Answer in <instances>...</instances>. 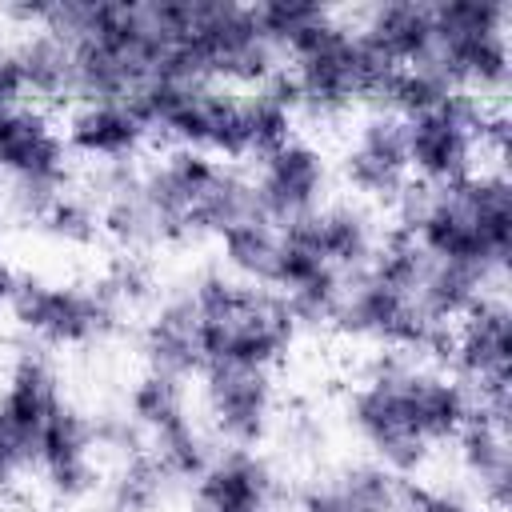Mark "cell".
I'll use <instances>...</instances> for the list:
<instances>
[{
  "label": "cell",
  "instance_id": "obj_1",
  "mask_svg": "<svg viewBox=\"0 0 512 512\" xmlns=\"http://www.w3.org/2000/svg\"><path fill=\"white\" fill-rule=\"evenodd\" d=\"M392 208L396 228L408 232L428 260L476 264L496 280L504 276L512 248V184L500 168H476L448 188L408 184Z\"/></svg>",
  "mask_w": 512,
  "mask_h": 512
},
{
  "label": "cell",
  "instance_id": "obj_2",
  "mask_svg": "<svg viewBox=\"0 0 512 512\" xmlns=\"http://www.w3.org/2000/svg\"><path fill=\"white\" fill-rule=\"evenodd\" d=\"M188 300L200 320V356L204 368L232 364V368H264L272 372L292 340L296 320L284 308V300L268 288H256L248 280H236L224 268H208L196 280H188Z\"/></svg>",
  "mask_w": 512,
  "mask_h": 512
},
{
  "label": "cell",
  "instance_id": "obj_3",
  "mask_svg": "<svg viewBox=\"0 0 512 512\" xmlns=\"http://www.w3.org/2000/svg\"><path fill=\"white\" fill-rule=\"evenodd\" d=\"M140 192L156 216L160 244L220 236L236 220L256 216L248 176L196 148H168L156 164L140 168Z\"/></svg>",
  "mask_w": 512,
  "mask_h": 512
},
{
  "label": "cell",
  "instance_id": "obj_4",
  "mask_svg": "<svg viewBox=\"0 0 512 512\" xmlns=\"http://www.w3.org/2000/svg\"><path fill=\"white\" fill-rule=\"evenodd\" d=\"M424 364L428 360H416L408 352L380 348L364 364L344 408L348 428L368 448V460L384 464L404 480H412L432 460V444L420 432V408H416Z\"/></svg>",
  "mask_w": 512,
  "mask_h": 512
},
{
  "label": "cell",
  "instance_id": "obj_5",
  "mask_svg": "<svg viewBox=\"0 0 512 512\" xmlns=\"http://www.w3.org/2000/svg\"><path fill=\"white\" fill-rule=\"evenodd\" d=\"M288 72L300 92V112L312 120H340L356 104H372L392 76V64L380 60L356 28L340 24L336 16L320 20L308 36L288 48Z\"/></svg>",
  "mask_w": 512,
  "mask_h": 512
},
{
  "label": "cell",
  "instance_id": "obj_6",
  "mask_svg": "<svg viewBox=\"0 0 512 512\" xmlns=\"http://www.w3.org/2000/svg\"><path fill=\"white\" fill-rule=\"evenodd\" d=\"M432 24V64L448 76V84L484 104L504 96L512 72V8L504 0H436Z\"/></svg>",
  "mask_w": 512,
  "mask_h": 512
},
{
  "label": "cell",
  "instance_id": "obj_7",
  "mask_svg": "<svg viewBox=\"0 0 512 512\" xmlns=\"http://www.w3.org/2000/svg\"><path fill=\"white\" fill-rule=\"evenodd\" d=\"M20 332H28L40 348H84L116 332L124 308L104 292V284L76 280H44L20 276L16 296L8 304Z\"/></svg>",
  "mask_w": 512,
  "mask_h": 512
},
{
  "label": "cell",
  "instance_id": "obj_8",
  "mask_svg": "<svg viewBox=\"0 0 512 512\" xmlns=\"http://www.w3.org/2000/svg\"><path fill=\"white\" fill-rule=\"evenodd\" d=\"M68 156L64 128L48 108L16 104L0 116V176L20 216L40 220V212L68 192Z\"/></svg>",
  "mask_w": 512,
  "mask_h": 512
},
{
  "label": "cell",
  "instance_id": "obj_9",
  "mask_svg": "<svg viewBox=\"0 0 512 512\" xmlns=\"http://www.w3.org/2000/svg\"><path fill=\"white\" fill-rule=\"evenodd\" d=\"M484 116L488 104L468 92H448L436 108L404 120L408 172L420 188H448L484 168Z\"/></svg>",
  "mask_w": 512,
  "mask_h": 512
},
{
  "label": "cell",
  "instance_id": "obj_10",
  "mask_svg": "<svg viewBox=\"0 0 512 512\" xmlns=\"http://www.w3.org/2000/svg\"><path fill=\"white\" fill-rule=\"evenodd\" d=\"M64 404L60 376L40 348H24L0 388V488L36 472V440Z\"/></svg>",
  "mask_w": 512,
  "mask_h": 512
},
{
  "label": "cell",
  "instance_id": "obj_11",
  "mask_svg": "<svg viewBox=\"0 0 512 512\" xmlns=\"http://www.w3.org/2000/svg\"><path fill=\"white\" fill-rule=\"evenodd\" d=\"M448 360L456 376L476 392V408L492 420L508 424L512 388H508V360H512V332H508V304L500 292H488L468 316L452 324Z\"/></svg>",
  "mask_w": 512,
  "mask_h": 512
},
{
  "label": "cell",
  "instance_id": "obj_12",
  "mask_svg": "<svg viewBox=\"0 0 512 512\" xmlns=\"http://www.w3.org/2000/svg\"><path fill=\"white\" fill-rule=\"evenodd\" d=\"M208 428L224 448H260L276 424V380L264 368L212 364L200 372Z\"/></svg>",
  "mask_w": 512,
  "mask_h": 512
},
{
  "label": "cell",
  "instance_id": "obj_13",
  "mask_svg": "<svg viewBox=\"0 0 512 512\" xmlns=\"http://www.w3.org/2000/svg\"><path fill=\"white\" fill-rule=\"evenodd\" d=\"M248 184L256 216H264L276 228H288L328 200V160L312 140L292 136L284 148L256 160Z\"/></svg>",
  "mask_w": 512,
  "mask_h": 512
},
{
  "label": "cell",
  "instance_id": "obj_14",
  "mask_svg": "<svg viewBox=\"0 0 512 512\" xmlns=\"http://www.w3.org/2000/svg\"><path fill=\"white\" fill-rule=\"evenodd\" d=\"M344 180L348 188L368 200V204H396L404 196V188L412 184V172H408V144H404V120L392 116V112H380L372 108L348 148H344Z\"/></svg>",
  "mask_w": 512,
  "mask_h": 512
},
{
  "label": "cell",
  "instance_id": "obj_15",
  "mask_svg": "<svg viewBox=\"0 0 512 512\" xmlns=\"http://www.w3.org/2000/svg\"><path fill=\"white\" fill-rule=\"evenodd\" d=\"M36 472L48 496L60 504H80L100 488V452L92 420L72 404H60L36 440Z\"/></svg>",
  "mask_w": 512,
  "mask_h": 512
},
{
  "label": "cell",
  "instance_id": "obj_16",
  "mask_svg": "<svg viewBox=\"0 0 512 512\" xmlns=\"http://www.w3.org/2000/svg\"><path fill=\"white\" fill-rule=\"evenodd\" d=\"M192 512H280V476L256 448H220L192 480Z\"/></svg>",
  "mask_w": 512,
  "mask_h": 512
},
{
  "label": "cell",
  "instance_id": "obj_17",
  "mask_svg": "<svg viewBox=\"0 0 512 512\" xmlns=\"http://www.w3.org/2000/svg\"><path fill=\"white\" fill-rule=\"evenodd\" d=\"M284 232L296 244H304L320 264L340 272V276L360 272L372 260V252H376V244L384 236L376 216L356 200H324L316 212H308L304 220L288 224Z\"/></svg>",
  "mask_w": 512,
  "mask_h": 512
},
{
  "label": "cell",
  "instance_id": "obj_18",
  "mask_svg": "<svg viewBox=\"0 0 512 512\" xmlns=\"http://www.w3.org/2000/svg\"><path fill=\"white\" fill-rule=\"evenodd\" d=\"M64 144L72 156L92 160L96 168L104 164H132L152 132L136 116L132 104L120 100H76L64 116Z\"/></svg>",
  "mask_w": 512,
  "mask_h": 512
},
{
  "label": "cell",
  "instance_id": "obj_19",
  "mask_svg": "<svg viewBox=\"0 0 512 512\" xmlns=\"http://www.w3.org/2000/svg\"><path fill=\"white\" fill-rule=\"evenodd\" d=\"M456 464L480 492L488 512H508L512 496V448H508V424L484 416L480 408L472 420L456 432Z\"/></svg>",
  "mask_w": 512,
  "mask_h": 512
},
{
  "label": "cell",
  "instance_id": "obj_20",
  "mask_svg": "<svg viewBox=\"0 0 512 512\" xmlns=\"http://www.w3.org/2000/svg\"><path fill=\"white\" fill-rule=\"evenodd\" d=\"M356 32L392 68L424 64V60H432V48H436L432 4H424V0H384V4H372Z\"/></svg>",
  "mask_w": 512,
  "mask_h": 512
},
{
  "label": "cell",
  "instance_id": "obj_21",
  "mask_svg": "<svg viewBox=\"0 0 512 512\" xmlns=\"http://www.w3.org/2000/svg\"><path fill=\"white\" fill-rule=\"evenodd\" d=\"M140 348H144L148 372H164V376H176V380H188V376L204 372L200 320H196V308H192L184 288L164 296L160 308L148 316Z\"/></svg>",
  "mask_w": 512,
  "mask_h": 512
},
{
  "label": "cell",
  "instance_id": "obj_22",
  "mask_svg": "<svg viewBox=\"0 0 512 512\" xmlns=\"http://www.w3.org/2000/svg\"><path fill=\"white\" fill-rule=\"evenodd\" d=\"M496 288V276H488L476 264H456V260H428L424 280L416 288V304L428 320L452 328L460 316H468L488 292Z\"/></svg>",
  "mask_w": 512,
  "mask_h": 512
},
{
  "label": "cell",
  "instance_id": "obj_23",
  "mask_svg": "<svg viewBox=\"0 0 512 512\" xmlns=\"http://www.w3.org/2000/svg\"><path fill=\"white\" fill-rule=\"evenodd\" d=\"M16 64L24 72V88L36 100H76V60H72V44L48 28H32L16 48Z\"/></svg>",
  "mask_w": 512,
  "mask_h": 512
},
{
  "label": "cell",
  "instance_id": "obj_24",
  "mask_svg": "<svg viewBox=\"0 0 512 512\" xmlns=\"http://www.w3.org/2000/svg\"><path fill=\"white\" fill-rule=\"evenodd\" d=\"M216 244H220L224 272L272 292V276H276V260H280V244H284V232L276 224H268L264 216H248V220H236L232 228H224L216 236Z\"/></svg>",
  "mask_w": 512,
  "mask_h": 512
},
{
  "label": "cell",
  "instance_id": "obj_25",
  "mask_svg": "<svg viewBox=\"0 0 512 512\" xmlns=\"http://www.w3.org/2000/svg\"><path fill=\"white\" fill-rule=\"evenodd\" d=\"M128 420L148 436L164 432L168 424L192 416L188 412V380H176V376H164V372H144L132 392H128Z\"/></svg>",
  "mask_w": 512,
  "mask_h": 512
},
{
  "label": "cell",
  "instance_id": "obj_26",
  "mask_svg": "<svg viewBox=\"0 0 512 512\" xmlns=\"http://www.w3.org/2000/svg\"><path fill=\"white\" fill-rule=\"evenodd\" d=\"M448 92H456V88L448 84V76H444L432 60H424V64H404V68H392V76L384 80V92H380L376 108H380V112H392V116H400V120H412V116L436 108Z\"/></svg>",
  "mask_w": 512,
  "mask_h": 512
},
{
  "label": "cell",
  "instance_id": "obj_27",
  "mask_svg": "<svg viewBox=\"0 0 512 512\" xmlns=\"http://www.w3.org/2000/svg\"><path fill=\"white\" fill-rule=\"evenodd\" d=\"M168 488H172V480L164 476V468L148 452H136L116 464V472L104 488V500H108V512H156L164 504Z\"/></svg>",
  "mask_w": 512,
  "mask_h": 512
},
{
  "label": "cell",
  "instance_id": "obj_28",
  "mask_svg": "<svg viewBox=\"0 0 512 512\" xmlns=\"http://www.w3.org/2000/svg\"><path fill=\"white\" fill-rule=\"evenodd\" d=\"M148 456L164 468V476L172 484H180V480L192 484L204 472V464L212 460V440L192 416H184V420L168 424L164 432L148 436Z\"/></svg>",
  "mask_w": 512,
  "mask_h": 512
},
{
  "label": "cell",
  "instance_id": "obj_29",
  "mask_svg": "<svg viewBox=\"0 0 512 512\" xmlns=\"http://www.w3.org/2000/svg\"><path fill=\"white\" fill-rule=\"evenodd\" d=\"M328 16H332V8L308 4V0H260V4H252V20L276 56H288V48Z\"/></svg>",
  "mask_w": 512,
  "mask_h": 512
},
{
  "label": "cell",
  "instance_id": "obj_30",
  "mask_svg": "<svg viewBox=\"0 0 512 512\" xmlns=\"http://www.w3.org/2000/svg\"><path fill=\"white\" fill-rule=\"evenodd\" d=\"M336 484L360 512H404V476L376 460H356L336 472Z\"/></svg>",
  "mask_w": 512,
  "mask_h": 512
},
{
  "label": "cell",
  "instance_id": "obj_31",
  "mask_svg": "<svg viewBox=\"0 0 512 512\" xmlns=\"http://www.w3.org/2000/svg\"><path fill=\"white\" fill-rule=\"evenodd\" d=\"M40 232L56 244H68V248H84L100 236V212L88 196H76V192H64L56 196L44 212H40Z\"/></svg>",
  "mask_w": 512,
  "mask_h": 512
},
{
  "label": "cell",
  "instance_id": "obj_32",
  "mask_svg": "<svg viewBox=\"0 0 512 512\" xmlns=\"http://www.w3.org/2000/svg\"><path fill=\"white\" fill-rule=\"evenodd\" d=\"M340 292H344V276L324 268L316 272L312 280H304L300 288L284 292V308L292 312L296 328H320V324H332L336 320V308H340Z\"/></svg>",
  "mask_w": 512,
  "mask_h": 512
},
{
  "label": "cell",
  "instance_id": "obj_33",
  "mask_svg": "<svg viewBox=\"0 0 512 512\" xmlns=\"http://www.w3.org/2000/svg\"><path fill=\"white\" fill-rule=\"evenodd\" d=\"M104 292L120 304V308H136V304H144L148 296H152V288H156V276H152V264L140 256V252H120L112 264H108V272H104Z\"/></svg>",
  "mask_w": 512,
  "mask_h": 512
},
{
  "label": "cell",
  "instance_id": "obj_34",
  "mask_svg": "<svg viewBox=\"0 0 512 512\" xmlns=\"http://www.w3.org/2000/svg\"><path fill=\"white\" fill-rule=\"evenodd\" d=\"M92 436H96V452H108L116 460H128L136 452H148L144 432L128 420V412H108L92 420Z\"/></svg>",
  "mask_w": 512,
  "mask_h": 512
},
{
  "label": "cell",
  "instance_id": "obj_35",
  "mask_svg": "<svg viewBox=\"0 0 512 512\" xmlns=\"http://www.w3.org/2000/svg\"><path fill=\"white\" fill-rule=\"evenodd\" d=\"M404 512H476V508L448 488L404 480ZM480 512H488V508H480Z\"/></svg>",
  "mask_w": 512,
  "mask_h": 512
},
{
  "label": "cell",
  "instance_id": "obj_36",
  "mask_svg": "<svg viewBox=\"0 0 512 512\" xmlns=\"http://www.w3.org/2000/svg\"><path fill=\"white\" fill-rule=\"evenodd\" d=\"M292 512H360V508L344 496V488H340L336 480H328V484H312V488H304V492L296 496Z\"/></svg>",
  "mask_w": 512,
  "mask_h": 512
},
{
  "label": "cell",
  "instance_id": "obj_37",
  "mask_svg": "<svg viewBox=\"0 0 512 512\" xmlns=\"http://www.w3.org/2000/svg\"><path fill=\"white\" fill-rule=\"evenodd\" d=\"M16 104H28V88H24V72L16 64L12 48H0V116L12 112Z\"/></svg>",
  "mask_w": 512,
  "mask_h": 512
},
{
  "label": "cell",
  "instance_id": "obj_38",
  "mask_svg": "<svg viewBox=\"0 0 512 512\" xmlns=\"http://www.w3.org/2000/svg\"><path fill=\"white\" fill-rule=\"evenodd\" d=\"M16 284H20V272L0 256V312L12 304V296H16Z\"/></svg>",
  "mask_w": 512,
  "mask_h": 512
}]
</instances>
